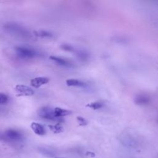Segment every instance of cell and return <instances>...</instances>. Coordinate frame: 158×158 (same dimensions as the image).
Segmentation results:
<instances>
[{
  "label": "cell",
  "mask_w": 158,
  "mask_h": 158,
  "mask_svg": "<svg viewBox=\"0 0 158 158\" xmlns=\"http://www.w3.org/2000/svg\"><path fill=\"white\" fill-rule=\"evenodd\" d=\"M50 82V78L46 77H38L30 81V85L35 88H39L42 85L47 84Z\"/></svg>",
  "instance_id": "obj_7"
},
{
  "label": "cell",
  "mask_w": 158,
  "mask_h": 158,
  "mask_svg": "<svg viewBox=\"0 0 158 158\" xmlns=\"http://www.w3.org/2000/svg\"><path fill=\"white\" fill-rule=\"evenodd\" d=\"M30 127L34 132L38 135L43 136L46 134V130L42 125L37 122H32L30 125Z\"/></svg>",
  "instance_id": "obj_9"
},
{
  "label": "cell",
  "mask_w": 158,
  "mask_h": 158,
  "mask_svg": "<svg viewBox=\"0 0 158 158\" xmlns=\"http://www.w3.org/2000/svg\"><path fill=\"white\" fill-rule=\"evenodd\" d=\"M14 89L18 97H31L35 93L31 87L25 85H17Z\"/></svg>",
  "instance_id": "obj_5"
},
{
  "label": "cell",
  "mask_w": 158,
  "mask_h": 158,
  "mask_svg": "<svg viewBox=\"0 0 158 158\" xmlns=\"http://www.w3.org/2000/svg\"><path fill=\"white\" fill-rule=\"evenodd\" d=\"M8 97L6 95V94L0 93V105L6 104L8 101Z\"/></svg>",
  "instance_id": "obj_18"
},
{
  "label": "cell",
  "mask_w": 158,
  "mask_h": 158,
  "mask_svg": "<svg viewBox=\"0 0 158 158\" xmlns=\"http://www.w3.org/2000/svg\"><path fill=\"white\" fill-rule=\"evenodd\" d=\"M48 127L50 130L54 133H59L62 132L63 130H64L61 123H57L55 125H49Z\"/></svg>",
  "instance_id": "obj_14"
},
{
  "label": "cell",
  "mask_w": 158,
  "mask_h": 158,
  "mask_svg": "<svg viewBox=\"0 0 158 158\" xmlns=\"http://www.w3.org/2000/svg\"><path fill=\"white\" fill-rule=\"evenodd\" d=\"M24 135L19 130L15 129H8L4 132H0V140L8 143H17L23 141Z\"/></svg>",
  "instance_id": "obj_3"
},
{
  "label": "cell",
  "mask_w": 158,
  "mask_h": 158,
  "mask_svg": "<svg viewBox=\"0 0 158 158\" xmlns=\"http://www.w3.org/2000/svg\"><path fill=\"white\" fill-rule=\"evenodd\" d=\"M66 85L68 87H78L82 88H89V85L87 83L81 81L78 79L71 78L66 81Z\"/></svg>",
  "instance_id": "obj_8"
},
{
  "label": "cell",
  "mask_w": 158,
  "mask_h": 158,
  "mask_svg": "<svg viewBox=\"0 0 158 158\" xmlns=\"http://www.w3.org/2000/svg\"><path fill=\"white\" fill-rule=\"evenodd\" d=\"M54 113L56 117L58 118H62L63 117L67 116L72 113V112L70 110L62 109L59 107L54 108Z\"/></svg>",
  "instance_id": "obj_10"
},
{
  "label": "cell",
  "mask_w": 158,
  "mask_h": 158,
  "mask_svg": "<svg viewBox=\"0 0 158 158\" xmlns=\"http://www.w3.org/2000/svg\"><path fill=\"white\" fill-rule=\"evenodd\" d=\"M50 59L60 66L68 68H72L74 67V63L67 59L55 56H50Z\"/></svg>",
  "instance_id": "obj_6"
},
{
  "label": "cell",
  "mask_w": 158,
  "mask_h": 158,
  "mask_svg": "<svg viewBox=\"0 0 158 158\" xmlns=\"http://www.w3.org/2000/svg\"><path fill=\"white\" fill-rule=\"evenodd\" d=\"M77 120L80 126H86L88 124V121L84 117L81 116L77 117Z\"/></svg>",
  "instance_id": "obj_17"
},
{
  "label": "cell",
  "mask_w": 158,
  "mask_h": 158,
  "mask_svg": "<svg viewBox=\"0 0 158 158\" xmlns=\"http://www.w3.org/2000/svg\"><path fill=\"white\" fill-rule=\"evenodd\" d=\"M104 106V103L103 101H94L87 104L86 105V107L92 109L93 110H98L103 108Z\"/></svg>",
  "instance_id": "obj_13"
},
{
  "label": "cell",
  "mask_w": 158,
  "mask_h": 158,
  "mask_svg": "<svg viewBox=\"0 0 158 158\" xmlns=\"http://www.w3.org/2000/svg\"><path fill=\"white\" fill-rule=\"evenodd\" d=\"M39 151L43 155L46 156H54V155L55 154L54 151L47 148H39Z\"/></svg>",
  "instance_id": "obj_15"
},
{
  "label": "cell",
  "mask_w": 158,
  "mask_h": 158,
  "mask_svg": "<svg viewBox=\"0 0 158 158\" xmlns=\"http://www.w3.org/2000/svg\"><path fill=\"white\" fill-rule=\"evenodd\" d=\"M34 35L37 37L40 38H52L53 37V34L49 31L44 30H39L34 31Z\"/></svg>",
  "instance_id": "obj_12"
},
{
  "label": "cell",
  "mask_w": 158,
  "mask_h": 158,
  "mask_svg": "<svg viewBox=\"0 0 158 158\" xmlns=\"http://www.w3.org/2000/svg\"><path fill=\"white\" fill-rule=\"evenodd\" d=\"M37 113L39 117L46 120L56 122L57 123H62L64 122V120L62 118H58L56 117L54 113V109L49 106H43L40 108L38 110Z\"/></svg>",
  "instance_id": "obj_4"
},
{
  "label": "cell",
  "mask_w": 158,
  "mask_h": 158,
  "mask_svg": "<svg viewBox=\"0 0 158 158\" xmlns=\"http://www.w3.org/2000/svg\"><path fill=\"white\" fill-rule=\"evenodd\" d=\"M74 53L79 59L84 62L88 61L90 58V54L87 51L84 50L76 49Z\"/></svg>",
  "instance_id": "obj_11"
},
{
  "label": "cell",
  "mask_w": 158,
  "mask_h": 158,
  "mask_svg": "<svg viewBox=\"0 0 158 158\" xmlns=\"http://www.w3.org/2000/svg\"><path fill=\"white\" fill-rule=\"evenodd\" d=\"M60 48L64 51L71 53H74L76 50V48H75L73 46L69 44H62L60 46Z\"/></svg>",
  "instance_id": "obj_16"
},
{
  "label": "cell",
  "mask_w": 158,
  "mask_h": 158,
  "mask_svg": "<svg viewBox=\"0 0 158 158\" xmlns=\"http://www.w3.org/2000/svg\"><path fill=\"white\" fill-rule=\"evenodd\" d=\"M14 50L16 55L22 59H31L40 56L38 51L26 46H15Z\"/></svg>",
  "instance_id": "obj_2"
},
{
  "label": "cell",
  "mask_w": 158,
  "mask_h": 158,
  "mask_svg": "<svg viewBox=\"0 0 158 158\" xmlns=\"http://www.w3.org/2000/svg\"><path fill=\"white\" fill-rule=\"evenodd\" d=\"M3 28L8 34L23 39H30L32 36L26 28L15 22H8L4 25Z\"/></svg>",
  "instance_id": "obj_1"
}]
</instances>
